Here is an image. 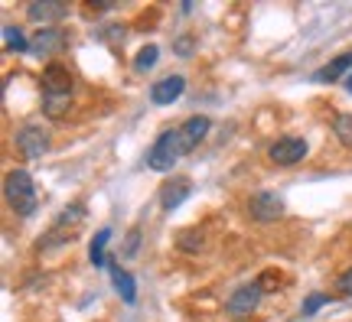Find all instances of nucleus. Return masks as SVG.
Segmentation results:
<instances>
[{"mask_svg":"<svg viewBox=\"0 0 352 322\" xmlns=\"http://www.w3.org/2000/svg\"><path fill=\"white\" fill-rule=\"evenodd\" d=\"M186 153H189V147H186V140H183V134H179V127H176V130H166V134H160L153 140L151 153H147V166H151L153 173H166Z\"/></svg>","mask_w":352,"mask_h":322,"instance_id":"nucleus-1","label":"nucleus"},{"mask_svg":"<svg viewBox=\"0 0 352 322\" xmlns=\"http://www.w3.org/2000/svg\"><path fill=\"white\" fill-rule=\"evenodd\" d=\"M3 196L16 215H33L36 211V186H33V176L26 170H10L3 179Z\"/></svg>","mask_w":352,"mask_h":322,"instance_id":"nucleus-2","label":"nucleus"},{"mask_svg":"<svg viewBox=\"0 0 352 322\" xmlns=\"http://www.w3.org/2000/svg\"><path fill=\"white\" fill-rule=\"evenodd\" d=\"M267 153H271V160L277 166H294V163H300L307 157V140H300V137H280V140L271 143Z\"/></svg>","mask_w":352,"mask_h":322,"instance_id":"nucleus-3","label":"nucleus"},{"mask_svg":"<svg viewBox=\"0 0 352 322\" xmlns=\"http://www.w3.org/2000/svg\"><path fill=\"white\" fill-rule=\"evenodd\" d=\"M16 150L23 153L26 160H36V157H43V153L50 150V137H46V130H43V127L26 124L23 130L16 134Z\"/></svg>","mask_w":352,"mask_h":322,"instance_id":"nucleus-4","label":"nucleus"},{"mask_svg":"<svg viewBox=\"0 0 352 322\" xmlns=\"http://www.w3.org/2000/svg\"><path fill=\"white\" fill-rule=\"evenodd\" d=\"M284 215V198L277 192H258L252 198V218L258 222H277Z\"/></svg>","mask_w":352,"mask_h":322,"instance_id":"nucleus-5","label":"nucleus"},{"mask_svg":"<svg viewBox=\"0 0 352 322\" xmlns=\"http://www.w3.org/2000/svg\"><path fill=\"white\" fill-rule=\"evenodd\" d=\"M65 13H69V3H59V0H36V3H30L26 7V16H30V23H56V20H63ZM46 30V26H43Z\"/></svg>","mask_w":352,"mask_h":322,"instance_id":"nucleus-6","label":"nucleus"},{"mask_svg":"<svg viewBox=\"0 0 352 322\" xmlns=\"http://www.w3.org/2000/svg\"><path fill=\"white\" fill-rule=\"evenodd\" d=\"M258 303H261V284H245L232 293L228 312H232V316H248L252 310H258Z\"/></svg>","mask_w":352,"mask_h":322,"instance_id":"nucleus-7","label":"nucleus"},{"mask_svg":"<svg viewBox=\"0 0 352 322\" xmlns=\"http://www.w3.org/2000/svg\"><path fill=\"white\" fill-rule=\"evenodd\" d=\"M65 43H69V36H65L63 30L46 26V30H39L36 36L30 39V52H36V56H52V52H63Z\"/></svg>","mask_w":352,"mask_h":322,"instance_id":"nucleus-8","label":"nucleus"},{"mask_svg":"<svg viewBox=\"0 0 352 322\" xmlns=\"http://www.w3.org/2000/svg\"><path fill=\"white\" fill-rule=\"evenodd\" d=\"M43 91L46 95H69L72 91V72L59 62L46 65L43 69Z\"/></svg>","mask_w":352,"mask_h":322,"instance_id":"nucleus-9","label":"nucleus"},{"mask_svg":"<svg viewBox=\"0 0 352 322\" xmlns=\"http://www.w3.org/2000/svg\"><path fill=\"white\" fill-rule=\"evenodd\" d=\"M183 88H186V78H183V75H166V78H160V82L151 88V101L153 104H173V101L183 95Z\"/></svg>","mask_w":352,"mask_h":322,"instance_id":"nucleus-10","label":"nucleus"},{"mask_svg":"<svg viewBox=\"0 0 352 322\" xmlns=\"http://www.w3.org/2000/svg\"><path fill=\"white\" fill-rule=\"evenodd\" d=\"M189 192H192V186H189L186 179H170V183L160 189V205H164V211L179 209L189 198Z\"/></svg>","mask_w":352,"mask_h":322,"instance_id":"nucleus-11","label":"nucleus"},{"mask_svg":"<svg viewBox=\"0 0 352 322\" xmlns=\"http://www.w3.org/2000/svg\"><path fill=\"white\" fill-rule=\"evenodd\" d=\"M209 127H212V121H209V117H189L186 124L179 127V134H183V140H186L189 153H192V150H196V147L202 143V140H206Z\"/></svg>","mask_w":352,"mask_h":322,"instance_id":"nucleus-12","label":"nucleus"},{"mask_svg":"<svg viewBox=\"0 0 352 322\" xmlns=\"http://www.w3.org/2000/svg\"><path fill=\"white\" fill-rule=\"evenodd\" d=\"M342 75H352V52L336 56V59H333L329 65H323L314 78H316V82H336V78H342Z\"/></svg>","mask_w":352,"mask_h":322,"instance_id":"nucleus-13","label":"nucleus"},{"mask_svg":"<svg viewBox=\"0 0 352 322\" xmlns=\"http://www.w3.org/2000/svg\"><path fill=\"white\" fill-rule=\"evenodd\" d=\"M111 277H114V290L121 293V299L124 303H134L138 299V290H134V277L127 271H121L118 264H111Z\"/></svg>","mask_w":352,"mask_h":322,"instance_id":"nucleus-14","label":"nucleus"},{"mask_svg":"<svg viewBox=\"0 0 352 322\" xmlns=\"http://www.w3.org/2000/svg\"><path fill=\"white\" fill-rule=\"evenodd\" d=\"M3 49L7 52H26L30 49V43L23 39V33H20L16 26H3Z\"/></svg>","mask_w":352,"mask_h":322,"instance_id":"nucleus-15","label":"nucleus"},{"mask_svg":"<svg viewBox=\"0 0 352 322\" xmlns=\"http://www.w3.org/2000/svg\"><path fill=\"white\" fill-rule=\"evenodd\" d=\"M108 241H111V231H108V228H101L98 238L91 241V251H88V257H91V264H95V267H101V264H104V244H108Z\"/></svg>","mask_w":352,"mask_h":322,"instance_id":"nucleus-16","label":"nucleus"},{"mask_svg":"<svg viewBox=\"0 0 352 322\" xmlns=\"http://www.w3.org/2000/svg\"><path fill=\"white\" fill-rule=\"evenodd\" d=\"M333 134L340 137L342 147H352V114H340V117L333 121Z\"/></svg>","mask_w":352,"mask_h":322,"instance_id":"nucleus-17","label":"nucleus"},{"mask_svg":"<svg viewBox=\"0 0 352 322\" xmlns=\"http://www.w3.org/2000/svg\"><path fill=\"white\" fill-rule=\"evenodd\" d=\"M43 111L50 114V117H63V114L69 111V95H46Z\"/></svg>","mask_w":352,"mask_h":322,"instance_id":"nucleus-18","label":"nucleus"},{"mask_svg":"<svg viewBox=\"0 0 352 322\" xmlns=\"http://www.w3.org/2000/svg\"><path fill=\"white\" fill-rule=\"evenodd\" d=\"M157 56H160V49H157V46H144V49L138 52V59H134V69H138V72H147V69H153Z\"/></svg>","mask_w":352,"mask_h":322,"instance_id":"nucleus-19","label":"nucleus"},{"mask_svg":"<svg viewBox=\"0 0 352 322\" xmlns=\"http://www.w3.org/2000/svg\"><path fill=\"white\" fill-rule=\"evenodd\" d=\"M138 244H140V231L134 228V231L127 235V241H124V251H121V257H134V254H138Z\"/></svg>","mask_w":352,"mask_h":322,"instance_id":"nucleus-20","label":"nucleus"},{"mask_svg":"<svg viewBox=\"0 0 352 322\" xmlns=\"http://www.w3.org/2000/svg\"><path fill=\"white\" fill-rule=\"evenodd\" d=\"M323 303H329V297H323V293H314V297H310L307 303H303V316H314V312L320 310Z\"/></svg>","mask_w":352,"mask_h":322,"instance_id":"nucleus-21","label":"nucleus"},{"mask_svg":"<svg viewBox=\"0 0 352 322\" xmlns=\"http://www.w3.org/2000/svg\"><path fill=\"white\" fill-rule=\"evenodd\" d=\"M336 290H340L342 297H352V267L346 273H342L340 280H336Z\"/></svg>","mask_w":352,"mask_h":322,"instance_id":"nucleus-22","label":"nucleus"},{"mask_svg":"<svg viewBox=\"0 0 352 322\" xmlns=\"http://www.w3.org/2000/svg\"><path fill=\"white\" fill-rule=\"evenodd\" d=\"M189 46H192V39H189V36L176 39V52H179V56H189V52H192V49H189Z\"/></svg>","mask_w":352,"mask_h":322,"instance_id":"nucleus-23","label":"nucleus"},{"mask_svg":"<svg viewBox=\"0 0 352 322\" xmlns=\"http://www.w3.org/2000/svg\"><path fill=\"white\" fill-rule=\"evenodd\" d=\"M346 85H349V91H352V75H349V82H346Z\"/></svg>","mask_w":352,"mask_h":322,"instance_id":"nucleus-24","label":"nucleus"}]
</instances>
